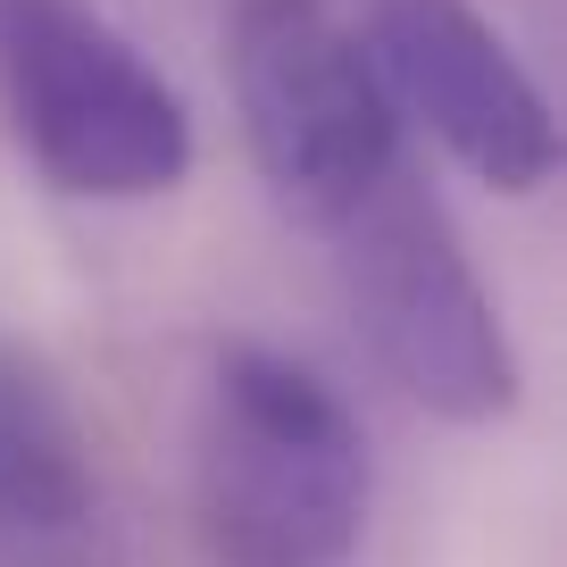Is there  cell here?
<instances>
[{"label":"cell","mask_w":567,"mask_h":567,"mask_svg":"<svg viewBox=\"0 0 567 567\" xmlns=\"http://www.w3.org/2000/svg\"><path fill=\"white\" fill-rule=\"evenodd\" d=\"M193 501L209 567H351L375 460L318 368L267 342H226L200 392Z\"/></svg>","instance_id":"obj_1"},{"label":"cell","mask_w":567,"mask_h":567,"mask_svg":"<svg viewBox=\"0 0 567 567\" xmlns=\"http://www.w3.org/2000/svg\"><path fill=\"white\" fill-rule=\"evenodd\" d=\"M226 84L267 193L301 226L326 234L401 167L368 0H226Z\"/></svg>","instance_id":"obj_2"},{"label":"cell","mask_w":567,"mask_h":567,"mask_svg":"<svg viewBox=\"0 0 567 567\" xmlns=\"http://www.w3.org/2000/svg\"><path fill=\"white\" fill-rule=\"evenodd\" d=\"M0 117L68 200H159L193 176L184 92L92 0H0Z\"/></svg>","instance_id":"obj_3"},{"label":"cell","mask_w":567,"mask_h":567,"mask_svg":"<svg viewBox=\"0 0 567 567\" xmlns=\"http://www.w3.org/2000/svg\"><path fill=\"white\" fill-rule=\"evenodd\" d=\"M326 234H334L342 301H351L359 334L384 359L392 384L451 425L509 417L517 409V342L501 326L451 209L409 176V159Z\"/></svg>","instance_id":"obj_4"},{"label":"cell","mask_w":567,"mask_h":567,"mask_svg":"<svg viewBox=\"0 0 567 567\" xmlns=\"http://www.w3.org/2000/svg\"><path fill=\"white\" fill-rule=\"evenodd\" d=\"M368 51L392 117L425 125L493 193H543L559 167V117L526 59L476 0H368Z\"/></svg>","instance_id":"obj_5"},{"label":"cell","mask_w":567,"mask_h":567,"mask_svg":"<svg viewBox=\"0 0 567 567\" xmlns=\"http://www.w3.org/2000/svg\"><path fill=\"white\" fill-rule=\"evenodd\" d=\"M92 517V467L68 392L42 359L0 342V550H42Z\"/></svg>","instance_id":"obj_6"}]
</instances>
